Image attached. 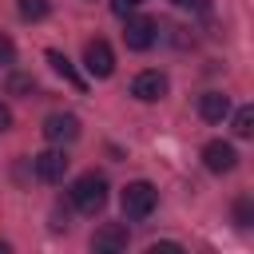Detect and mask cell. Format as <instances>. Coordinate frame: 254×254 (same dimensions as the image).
<instances>
[{
	"instance_id": "6da1fadb",
	"label": "cell",
	"mask_w": 254,
	"mask_h": 254,
	"mask_svg": "<svg viewBox=\"0 0 254 254\" xmlns=\"http://www.w3.org/2000/svg\"><path fill=\"white\" fill-rule=\"evenodd\" d=\"M71 202H75V210H83V214H99V210L107 206V179L95 175V171L79 175V179L71 183Z\"/></svg>"
},
{
	"instance_id": "7a4b0ae2",
	"label": "cell",
	"mask_w": 254,
	"mask_h": 254,
	"mask_svg": "<svg viewBox=\"0 0 254 254\" xmlns=\"http://www.w3.org/2000/svg\"><path fill=\"white\" fill-rule=\"evenodd\" d=\"M119 202H123V214L139 222V218H147V214L155 210V202H159V190H155L147 179H135V183H127V187H123Z\"/></svg>"
},
{
	"instance_id": "3957f363",
	"label": "cell",
	"mask_w": 254,
	"mask_h": 254,
	"mask_svg": "<svg viewBox=\"0 0 254 254\" xmlns=\"http://www.w3.org/2000/svg\"><path fill=\"white\" fill-rule=\"evenodd\" d=\"M83 67H87V75L107 79V75L115 71V52H111V44H107V40H87V48H83Z\"/></svg>"
},
{
	"instance_id": "277c9868",
	"label": "cell",
	"mask_w": 254,
	"mask_h": 254,
	"mask_svg": "<svg viewBox=\"0 0 254 254\" xmlns=\"http://www.w3.org/2000/svg\"><path fill=\"white\" fill-rule=\"evenodd\" d=\"M44 139H48V143H56V147L75 143V139H79V119H75V115H67V111L48 115V119H44Z\"/></svg>"
},
{
	"instance_id": "5b68a950",
	"label": "cell",
	"mask_w": 254,
	"mask_h": 254,
	"mask_svg": "<svg viewBox=\"0 0 254 254\" xmlns=\"http://www.w3.org/2000/svg\"><path fill=\"white\" fill-rule=\"evenodd\" d=\"M127 20V28H123V44L131 48V52H147L151 44H155V20H147V16H123Z\"/></svg>"
},
{
	"instance_id": "8992f818",
	"label": "cell",
	"mask_w": 254,
	"mask_h": 254,
	"mask_svg": "<svg viewBox=\"0 0 254 254\" xmlns=\"http://www.w3.org/2000/svg\"><path fill=\"white\" fill-rule=\"evenodd\" d=\"M202 167L214 171V175H226V171L238 167V151H234L230 143H222V139H210V143L202 147Z\"/></svg>"
},
{
	"instance_id": "52a82bcc",
	"label": "cell",
	"mask_w": 254,
	"mask_h": 254,
	"mask_svg": "<svg viewBox=\"0 0 254 254\" xmlns=\"http://www.w3.org/2000/svg\"><path fill=\"white\" fill-rule=\"evenodd\" d=\"M32 171H36L40 183H64V175H67V155H64V151H40V155L32 159Z\"/></svg>"
},
{
	"instance_id": "ba28073f",
	"label": "cell",
	"mask_w": 254,
	"mask_h": 254,
	"mask_svg": "<svg viewBox=\"0 0 254 254\" xmlns=\"http://www.w3.org/2000/svg\"><path fill=\"white\" fill-rule=\"evenodd\" d=\"M131 95L143 99V103H159V99L167 95V75H163V71H139V75L131 79Z\"/></svg>"
},
{
	"instance_id": "9c48e42d",
	"label": "cell",
	"mask_w": 254,
	"mask_h": 254,
	"mask_svg": "<svg viewBox=\"0 0 254 254\" xmlns=\"http://www.w3.org/2000/svg\"><path fill=\"white\" fill-rule=\"evenodd\" d=\"M91 250L99 254H115V250H127V226L123 222H107L91 234Z\"/></svg>"
},
{
	"instance_id": "30bf717a",
	"label": "cell",
	"mask_w": 254,
	"mask_h": 254,
	"mask_svg": "<svg viewBox=\"0 0 254 254\" xmlns=\"http://www.w3.org/2000/svg\"><path fill=\"white\" fill-rule=\"evenodd\" d=\"M198 115H202L206 123H222V119L230 115V99H226L222 91H202V95H198Z\"/></svg>"
},
{
	"instance_id": "8fae6325",
	"label": "cell",
	"mask_w": 254,
	"mask_h": 254,
	"mask_svg": "<svg viewBox=\"0 0 254 254\" xmlns=\"http://www.w3.org/2000/svg\"><path fill=\"white\" fill-rule=\"evenodd\" d=\"M48 64H52V71H60V75H64L67 83H75V87H83V79L75 75V67H71V60H67L64 52H56V48H52V52H48Z\"/></svg>"
},
{
	"instance_id": "7c38bea8",
	"label": "cell",
	"mask_w": 254,
	"mask_h": 254,
	"mask_svg": "<svg viewBox=\"0 0 254 254\" xmlns=\"http://www.w3.org/2000/svg\"><path fill=\"white\" fill-rule=\"evenodd\" d=\"M16 12H20V20L36 24V20L48 16V0H16Z\"/></svg>"
},
{
	"instance_id": "4fadbf2b",
	"label": "cell",
	"mask_w": 254,
	"mask_h": 254,
	"mask_svg": "<svg viewBox=\"0 0 254 254\" xmlns=\"http://www.w3.org/2000/svg\"><path fill=\"white\" fill-rule=\"evenodd\" d=\"M234 135L238 139H250L254 135V107H238L234 111Z\"/></svg>"
},
{
	"instance_id": "5bb4252c",
	"label": "cell",
	"mask_w": 254,
	"mask_h": 254,
	"mask_svg": "<svg viewBox=\"0 0 254 254\" xmlns=\"http://www.w3.org/2000/svg\"><path fill=\"white\" fill-rule=\"evenodd\" d=\"M234 218H238V226H250V218H254V206H250V198H238V206H234Z\"/></svg>"
},
{
	"instance_id": "9a60e30c",
	"label": "cell",
	"mask_w": 254,
	"mask_h": 254,
	"mask_svg": "<svg viewBox=\"0 0 254 254\" xmlns=\"http://www.w3.org/2000/svg\"><path fill=\"white\" fill-rule=\"evenodd\" d=\"M139 4H143V0H111V12H115V16H131Z\"/></svg>"
},
{
	"instance_id": "2e32d148",
	"label": "cell",
	"mask_w": 254,
	"mask_h": 254,
	"mask_svg": "<svg viewBox=\"0 0 254 254\" xmlns=\"http://www.w3.org/2000/svg\"><path fill=\"white\" fill-rule=\"evenodd\" d=\"M175 8H190V12H210V0H171Z\"/></svg>"
},
{
	"instance_id": "e0dca14e",
	"label": "cell",
	"mask_w": 254,
	"mask_h": 254,
	"mask_svg": "<svg viewBox=\"0 0 254 254\" xmlns=\"http://www.w3.org/2000/svg\"><path fill=\"white\" fill-rule=\"evenodd\" d=\"M12 56H16L12 40H8V36H0V64H12Z\"/></svg>"
},
{
	"instance_id": "ac0fdd59",
	"label": "cell",
	"mask_w": 254,
	"mask_h": 254,
	"mask_svg": "<svg viewBox=\"0 0 254 254\" xmlns=\"http://www.w3.org/2000/svg\"><path fill=\"white\" fill-rule=\"evenodd\" d=\"M8 127H12V111L0 103V131H8Z\"/></svg>"
},
{
	"instance_id": "d6986e66",
	"label": "cell",
	"mask_w": 254,
	"mask_h": 254,
	"mask_svg": "<svg viewBox=\"0 0 254 254\" xmlns=\"http://www.w3.org/2000/svg\"><path fill=\"white\" fill-rule=\"evenodd\" d=\"M0 254H8V242H0Z\"/></svg>"
}]
</instances>
